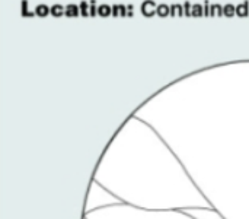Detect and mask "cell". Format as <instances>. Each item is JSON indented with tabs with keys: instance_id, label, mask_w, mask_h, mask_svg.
I'll use <instances>...</instances> for the list:
<instances>
[{
	"instance_id": "obj_1",
	"label": "cell",
	"mask_w": 249,
	"mask_h": 219,
	"mask_svg": "<svg viewBox=\"0 0 249 219\" xmlns=\"http://www.w3.org/2000/svg\"><path fill=\"white\" fill-rule=\"evenodd\" d=\"M156 9H158V6H156V3H155L153 0H146V1L142 4V10H143V13H144L146 16H150V15L156 13Z\"/></svg>"
},
{
	"instance_id": "obj_2",
	"label": "cell",
	"mask_w": 249,
	"mask_h": 219,
	"mask_svg": "<svg viewBox=\"0 0 249 219\" xmlns=\"http://www.w3.org/2000/svg\"><path fill=\"white\" fill-rule=\"evenodd\" d=\"M111 13H112V7L108 4H101L98 7V15H101V16H109Z\"/></svg>"
},
{
	"instance_id": "obj_3",
	"label": "cell",
	"mask_w": 249,
	"mask_h": 219,
	"mask_svg": "<svg viewBox=\"0 0 249 219\" xmlns=\"http://www.w3.org/2000/svg\"><path fill=\"white\" fill-rule=\"evenodd\" d=\"M35 13H36L38 16H45V15L51 13V9H50L48 6H45V4H39V6H36Z\"/></svg>"
},
{
	"instance_id": "obj_4",
	"label": "cell",
	"mask_w": 249,
	"mask_h": 219,
	"mask_svg": "<svg viewBox=\"0 0 249 219\" xmlns=\"http://www.w3.org/2000/svg\"><path fill=\"white\" fill-rule=\"evenodd\" d=\"M64 15H67V16H77V15H79V7H77L76 4H69V6H66Z\"/></svg>"
},
{
	"instance_id": "obj_5",
	"label": "cell",
	"mask_w": 249,
	"mask_h": 219,
	"mask_svg": "<svg viewBox=\"0 0 249 219\" xmlns=\"http://www.w3.org/2000/svg\"><path fill=\"white\" fill-rule=\"evenodd\" d=\"M156 13L159 16H168L171 13V7L168 4H159L158 9H156Z\"/></svg>"
},
{
	"instance_id": "obj_6",
	"label": "cell",
	"mask_w": 249,
	"mask_h": 219,
	"mask_svg": "<svg viewBox=\"0 0 249 219\" xmlns=\"http://www.w3.org/2000/svg\"><path fill=\"white\" fill-rule=\"evenodd\" d=\"M236 15H239V16H247L248 15V3L247 1L236 6Z\"/></svg>"
},
{
	"instance_id": "obj_7",
	"label": "cell",
	"mask_w": 249,
	"mask_h": 219,
	"mask_svg": "<svg viewBox=\"0 0 249 219\" xmlns=\"http://www.w3.org/2000/svg\"><path fill=\"white\" fill-rule=\"evenodd\" d=\"M236 13V7L233 6V4H226L225 7H223V15H226V16H233Z\"/></svg>"
},
{
	"instance_id": "obj_8",
	"label": "cell",
	"mask_w": 249,
	"mask_h": 219,
	"mask_svg": "<svg viewBox=\"0 0 249 219\" xmlns=\"http://www.w3.org/2000/svg\"><path fill=\"white\" fill-rule=\"evenodd\" d=\"M64 12H66V9H63V6H60V4H54L51 7V13L54 16H61V15H64Z\"/></svg>"
},
{
	"instance_id": "obj_9",
	"label": "cell",
	"mask_w": 249,
	"mask_h": 219,
	"mask_svg": "<svg viewBox=\"0 0 249 219\" xmlns=\"http://www.w3.org/2000/svg\"><path fill=\"white\" fill-rule=\"evenodd\" d=\"M185 12H184V9H182V6H179V4H174V6H171V15H178V16H181V15H184Z\"/></svg>"
},
{
	"instance_id": "obj_10",
	"label": "cell",
	"mask_w": 249,
	"mask_h": 219,
	"mask_svg": "<svg viewBox=\"0 0 249 219\" xmlns=\"http://www.w3.org/2000/svg\"><path fill=\"white\" fill-rule=\"evenodd\" d=\"M191 15H194V16H201V15H204V7H203L201 4H194V6H193Z\"/></svg>"
},
{
	"instance_id": "obj_11",
	"label": "cell",
	"mask_w": 249,
	"mask_h": 219,
	"mask_svg": "<svg viewBox=\"0 0 249 219\" xmlns=\"http://www.w3.org/2000/svg\"><path fill=\"white\" fill-rule=\"evenodd\" d=\"M210 15H223V7L220 4L210 6Z\"/></svg>"
},
{
	"instance_id": "obj_12",
	"label": "cell",
	"mask_w": 249,
	"mask_h": 219,
	"mask_svg": "<svg viewBox=\"0 0 249 219\" xmlns=\"http://www.w3.org/2000/svg\"><path fill=\"white\" fill-rule=\"evenodd\" d=\"M89 9H90V7L88 6V3H86V1H82V3H80V10H82V15H85V16H86V15H90V13H89Z\"/></svg>"
},
{
	"instance_id": "obj_13",
	"label": "cell",
	"mask_w": 249,
	"mask_h": 219,
	"mask_svg": "<svg viewBox=\"0 0 249 219\" xmlns=\"http://www.w3.org/2000/svg\"><path fill=\"white\" fill-rule=\"evenodd\" d=\"M184 12H185V15H188V16H190V15H191V12H193V6H191L188 1H185V3H184Z\"/></svg>"
},
{
	"instance_id": "obj_14",
	"label": "cell",
	"mask_w": 249,
	"mask_h": 219,
	"mask_svg": "<svg viewBox=\"0 0 249 219\" xmlns=\"http://www.w3.org/2000/svg\"><path fill=\"white\" fill-rule=\"evenodd\" d=\"M89 13H90L92 16L98 15V7L95 6V1H92V4H90V9H89Z\"/></svg>"
},
{
	"instance_id": "obj_15",
	"label": "cell",
	"mask_w": 249,
	"mask_h": 219,
	"mask_svg": "<svg viewBox=\"0 0 249 219\" xmlns=\"http://www.w3.org/2000/svg\"><path fill=\"white\" fill-rule=\"evenodd\" d=\"M118 13H120L121 16L127 15V9H125V6H118Z\"/></svg>"
},
{
	"instance_id": "obj_16",
	"label": "cell",
	"mask_w": 249,
	"mask_h": 219,
	"mask_svg": "<svg viewBox=\"0 0 249 219\" xmlns=\"http://www.w3.org/2000/svg\"><path fill=\"white\" fill-rule=\"evenodd\" d=\"M112 15H115V16L120 15V13H118V6H114V7H112Z\"/></svg>"
}]
</instances>
